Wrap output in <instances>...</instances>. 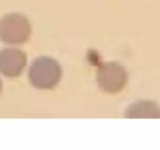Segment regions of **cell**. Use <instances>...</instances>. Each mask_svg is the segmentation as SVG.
<instances>
[{"mask_svg":"<svg viewBox=\"0 0 160 150\" xmlns=\"http://www.w3.org/2000/svg\"><path fill=\"white\" fill-rule=\"evenodd\" d=\"M2 82L1 79H0V92H1L2 90Z\"/></svg>","mask_w":160,"mask_h":150,"instance_id":"obj_6","label":"cell"},{"mask_svg":"<svg viewBox=\"0 0 160 150\" xmlns=\"http://www.w3.org/2000/svg\"><path fill=\"white\" fill-rule=\"evenodd\" d=\"M27 55L16 48L0 50V73L7 78L19 77L27 65Z\"/></svg>","mask_w":160,"mask_h":150,"instance_id":"obj_4","label":"cell"},{"mask_svg":"<svg viewBox=\"0 0 160 150\" xmlns=\"http://www.w3.org/2000/svg\"><path fill=\"white\" fill-rule=\"evenodd\" d=\"M97 83L103 92L116 94L123 90L128 81L125 67L117 62H106L100 65L97 72Z\"/></svg>","mask_w":160,"mask_h":150,"instance_id":"obj_3","label":"cell"},{"mask_svg":"<svg viewBox=\"0 0 160 150\" xmlns=\"http://www.w3.org/2000/svg\"><path fill=\"white\" fill-rule=\"evenodd\" d=\"M29 79L38 89L48 90L57 85L62 78V69L56 59L48 56H40L31 62Z\"/></svg>","mask_w":160,"mask_h":150,"instance_id":"obj_1","label":"cell"},{"mask_svg":"<svg viewBox=\"0 0 160 150\" xmlns=\"http://www.w3.org/2000/svg\"><path fill=\"white\" fill-rule=\"evenodd\" d=\"M31 25L23 14L12 12L0 19V40L9 45H20L29 39Z\"/></svg>","mask_w":160,"mask_h":150,"instance_id":"obj_2","label":"cell"},{"mask_svg":"<svg viewBox=\"0 0 160 150\" xmlns=\"http://www.w3.org/2000/svg\"><path fill=\"white\" fill-rule=\"evenodd\" d=\"M127 118H160L159 105L150 100H139L128 106Z\"/></svg>","mask_w":160,"mask_h":150,"instance_id":"obj_5","label":"cell"}]
</instances>
